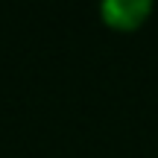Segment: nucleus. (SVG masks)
Wrapping results in <instances>:
<instances>
[{
  "mask_svg": "<svg viewBox=\"0 0 158 158\" xmlns=\"http://www.w3.org/2000/svg\"><path fill=\"white\" fill-rule=\"evenodd\" d=\"M152 15V3L149 0H106L100 6V18L108 29L117 32H135L147 23Z\"/></svg>",
  "mask_w": 158,
  "mask_h": 158,
  "instance_id": "1",
  "label": "nucleus"
}]
</instances>
